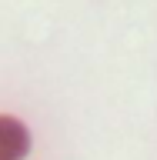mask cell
Wrapping results in <instances>:
<instances>
[{
  "label": "cell",
  "instance_id": "obj_1",
  "mask_svg": "<svg viewBox=\"0 0 157 160\" xmlns=\"http://www.w3.org/2000/svg\"><path fill=\"white\" fill-rule=\"evenodd\" d=\"M0 147L7 150L13 160H24L30 153V130L24 120L10 117V113H0Z\"/></svg>",
  "mask_w": 157,
  "mask_h": 160
},
{
  "label": "cell",
  "instance_id": "obj_2",
  "mask_svg": "<svg viewBox=\"0 0 157 160\" xmlns=\"http://www.w3.org/2000/svg\"><path fill=\"white\" fill-rule=\"evenodd\" d=\"M0 160H13V157H10V153H7V150H3V147H0Z\"/></svg>",
  "mask_w": 157,
  "mask_h": 160
}]
</instances>
